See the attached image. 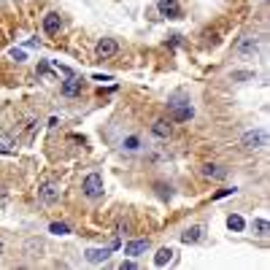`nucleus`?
Listing matches in <instances>:
<instances>
[{"mask_svg": "<svg viewBox=\"0 0 270 270\" xmlns=\"http://www.w3.org/2000/svg\"><path fill=\"white\" fill-rule=\"evenodd\" d=\"M157 195H160L162 200H170V197H173V192H170L168 184H157Z\"/></svg>", "mask_w": 270, "mask_h": 270, "instance_id": "obj_24", "label": "nucleus"}, {"mask_svg": "<svg viewBox=\"0 0 270 270\" xmlns=\"http://www.w3.org/2000/svg\"><path fill=\"white\" fill-rule=\"evenodd\" d=\"M192 117H195V108H192V103L184 100V103H176L168 108V119L170 122H189Z\"/></svg>", "mask_w": 270, "mask_h": 270, "instance_id": "obj_4", "label": "nucleus"}, {"mask_svg": "<svg viewBox=\"0 0 270 270\" xmlns=\"http://www.w3.org/2000/svg\"><path fill=\"white\" fill-rule=\"evenodd\" d=\"M103 189H105V184H103L100 173H89V176H84V181H81V195L86 200H100L103 197Z\"/></svg>", "mask_w": 270, "mask_h": 270, "instance_id": "obj_1", "label": "nucleus"}, {"mask_svg": "<svg viewBox=\"0 0 270 270\" xmlns=\"http://www.w3.org/2000/svg\"><path fill=\"white\" fill-rule=\"evenodd\" d=\"M230 79H233V81H252L254 73L252 71H233V73H230Z\"/></svg>", "mask_w": 270, "mask_h": 270, "instance_id": "obj_22", "label": "nucleus"}, {"mask_svg": "<svg viewBox=\"0 0 270 270\" xmlns=\"http://www.w3.org/2000/svg\"><path fill=\"white\" fill-rule=\"evenodd\" d=\"M149 246H151V240H149V238L130 240V243H124V254H127V257H141V254H146V252H149Z\"/></svg>", "mask_w": 270, "mask_h": 270, "instance_id": "obj_10", "label": "nucleus"}, {"mask_svg": "<svg viewBox=\"0 0 270 270\" xmlns=\"http://www.w3.org/2000/svg\"><path fill=\"white\" fill-rule=\"evenodd\" d=\"M235 192H238L235 187H233V189H230V187H227V189H219L216 195H214V200H221V197H227V195H235Z\"/></svg>", "mask_w": 270, "mask_h": 270, "instance_id": "obj_25", "label": "nucleus"}, {"mask_svg": "<svg viewBox=\"0 0 270 270\" xmlns=\"http://www.w3.org/2000/svg\"><path fill=\"white\" fill-rule=\"evenodd\" d=\"M173 257H176V252H173L170 246H162L157 254H154V267H165L173 262Z\"/></svg>", "mask_w": 270, "mask_h": 270, "instance_id": "obj_15", "label": "nucleus"}, {"mask_svg": "<svg viewBox=\"0 0 270 270\" xmlns=\"http://www.w3.org/2000/svg\"><path fill=\"white\" fill-rule=\"evenodd\" d=\"M141 146H143V143H141L138 135H127V138L122 141V151H124V154H138Z\"/></svg>", "mask_w": 270, "mask_h": 270, "instance_id": "obj_16", "label": "nucleus"}, {"mask_svg": "<svg viewBox=\"0 0 270 270\" xmlns=\"http://www.w3.org/2000/svg\"><path fill=\"white\" fill-rule=\"evenodd\" d=\"M16 151V141L8 132H0V154H14Z\"/></svg>", "mask_w": 270, "mask_h": 270, "instance_id": "obj_17", "label": "nucleus"}, {"mask_svg": "<svg viewBox=\"0 0 270 270\" xmlns=\"http://www.w3.org/2000/svg\"><path fill=\"white\" fill-rule=\"evenodd\" d=\"M252 230H254L257 235H262V238L270 235V224H267L265 219H254V221H252Z\"/></svg>", "mask_w": 270, "mask_h": 270, "instance_id": "obj_19", "label": "nucleus"}, {"mask_svg": "<svg viewBox=\"0 0 270 270\" xmlns=\"http://www.w3.org/2000/svg\"><path fill=\"white\" fill-rule=\"evenodd\" d=\"M151 135L154 138H160V141H168L170 135H173V124H170V119H154L151 122Z\"/></svg>", "mask_w": 270, "mask_h": 270, "instance_id": "obj_9", "label": "nucleus"}, {"mask_svg": "<svg viewBox=\"0 0 270 270\" xmlns=\"http://www.w3.org/2000/svg\"><path fill=\"white\" fill-rule=\"evenodd\" d=\"M227 227L233 230V233H243V230H246V221H243V216L230 214V216H227Z\"/></svg>", "mask_w": 270, "mask_h": 270, "instance_id": "obj_18", "label": "nucleus"}, {"mask_svg": "<svg viewBox=\"0 0 270 270\" xmlns=\"http://www.w3.org/2000/svg\"><path fill=\"white\" fill-rule=\"evenodd\" d=\"M235 54L243 57V60H249V57H257V54H259V38L243 35V38H240V41L235 43Z\"/></svg>", "mask_w": 270, "mask_h": 270, "instance_id": "obj_3", "label": "nucleus"}, {"mask_svg": "<svg viewBox=\"0 0 270 270\" xmlns=\"http://www.w3.org/2000/svg\"><path fill=\"white\" fill-rule=\"evenodd\" d=\"M130 230H132V227H130V221H119V224H117V233H119V235L130 233Z\"/></svg>", "mask_w": 270, "mask_h": 270, "instance_id": "obj_26", "label": "nucleus"}, {"mask_svg": "<svg viewBox=\"0 0 270 270\" xmlns=\"http://www.w3.org/2000/svg\"><path fill=\"white\" fill-rule=\"evenodd\" d=\"M35 130H38V122L33 119V122H27V130H25V141L30 143L33 141V135H35Z\"/></svg>", "mask_w": 270, "mask_h": 270, "instance_id": "obj_23", "label": "nucleus"}, {"mask_svg": "<svg viewBox=\"0 0 270 270\" xmlns=\"http://www.w3.org/2000/svg\"><path fill=\"white\" fill-rule=\"evenodd\" d=\"M135 267H138V265H135L132 259H124V262H122V270H135Z\"/></svg>", "mask_w": 270, "mask_h": 270, "instance_id": "obj_27", "label": "nucleus"}, {"mask_svg": "<svg viewBox=\"0 0 270 270\" xmlns=\"http://www.w3.org/2000/svg\"><path fill=\"white\" fill-rule=\"evenodd\" d=\"M157 11L162 16H168V19H181V16H184L178 0H157Z\"/></svg>", "mask_w": 270, "mask_h": 270, "instance_id": "obj_8", "label": "nucleus"}, {"mask_svg": "<svg viewBox=\"0 0 270 270\" xmlns=\"http://www.w3.org/2000/svg\"><path fill=\"white\" fill-rule=\"evenodd\" d=\"M200 173L206 176L208 181H224L230 176V170L224 165H216V162H206V165L200 168Z\"/></svg>", "mask_w": 270, "mask_h": 270, "instance_id": "obj_7", "label": "nucleus"}, {"mask_svg": "<svg viewBox=\"0 0 270 270\" xmlns=\"http://www.w3.org/2000/svg\"><path fill=\"white\" fill-rule=\"evenodd\" d=\"M60 27H62V19H60L57 11H49L43 16V33L46 35H57V33H60Z\"/></svg>", "mask_w": 270, "mask_h": 270, "instance_id": "obj_13", "label": "nucleus"}, {"mask_svg": "<svg viewBox=\"0 0 270 270\" xmlns=\"http://www.w3.org/2000/svg\"><path fill=\"white\" fill-rule=\"evenodd\" d=\"M11 57H14L16 62H22V60H25V52H16V49H14V52H11Z\"/></svg>", "mask_w": 270, "mask_h": 270, "instance_id": "obj_28", "label": "nucleus"}, {"mask_svg": "<svg viewBox=\"0 0 270 270\" xmlns=\"http://www.w3.org/2000/svg\"><path fill=\"white\" fill-rule=\"evenodd\" d=\"M111 252H114V246H108V249H86V262H89V265H100V262H108Z\"/></svg>", "mask_w": 270, "mask_h": 270, "instance_id": "obj_12", "label": "nucleus"}, {"mask_svg": "<svg viewBox=\"0 0 270 270\" xmlns=\"http://www.w3.org/2000/svg\"><path fill=\"white\" fill-rule=\"evenodd\" d=\"M49 233H52V235H71V227H68L65 221H52V224H49Z\"/></svg>", "mask_w": 270, "mask_h": 270, "instance_id": "obj_21", "label": "nucleus"}, {"mask_svg": "<svg viewBox=\"0 0 270 270\" xmlns=\"http://www.w3.org/2000/svg\"><path fill=\"white\" fill-rule=\"evenodd\" d=\"M3 254H6V240L0 238V259H3Z\"/></svg>", "mask_w": 270, "mask_h": 270, "instance_id": "obj_29", "label": "nucleus"}, {"mask_svg": "<svg viewBox=\"0 0 270 270\" xmlns=\"http://www.w3.org/2000/svg\"><path fill=\"white\" fill-rule=\"evenodd\" d=\"M81 89H84V81L76 79V76H68V81H62V86H60V92L65 98H76V95H81Z\"/></svg>", "mask_w": 270, "mask_h": 270, "instance_id": "obj_11", "label": "nucleus"}, {"mask_svg": "<svg viewBox=\"0 0 270 270\" xmlns=\"http://www.w3.org/2000/svg\"><path fill=\"white\" fill-rule=\"evenodd\" d=\"M41 249H43L41 240H38V238H30V240H27V246H25V252L30 254V257H41V254H38Z\"/></svg>", "mask_w": 270, "mask_h": 270, "instance_id": "obj_20", "label": "nucleus"}, {"mask_svg": "<svg viewBox=\"0 0 270 270\" xmlns=\"http://www.w3.org/2000/svg\"><path fill=\"white\" fill-rule=\"evenodd\" d=\"M240 146H243L246 151H259L267 146V132L265 130H249L240 135Z\"/></svg>", "mask_w": 270, "mask_h": 270, "instance_id": "obj_2", "label": "nucleus"}, {"mask_svg": "<svg viewBox=\"0 0 270 270\" xmlns=\"http://www.w3.org/2000/svg\"><path fill=\"white\" fill-rule=\"evenodd\" d=\"M202 233H206V230H202L200 224H192V227H187L184 233H181V243H200Z\"/></svg>", "mask_w": 270, "mask_h": 270, "instance_id": "obj_14", "label": "nucleus"}, {"mask_svg": "<svg viewBox=\"0 0 270 270\" xmlns=\"http://www.w3.org/2000/svg\"><path fill=\"white\" fill-rule=\"evenodd\" d=\"M38 200L43 202V206H52V202L60 200V184L57 181H46V184L38 187Z\"/></svg>", "mask_w": 270, "mask_h": 270, "instance_id": "obj_6", "label": "nucleus"}, {"mask_svg": "<svg viewBox=\"0 0 270 270\" xmlns=\"http://www.w3.org/2000/svg\"><path fill=\"white\" fill-rule=\"evenodd\" d=\"M119 54V43L114 38H100L98 46H95V57L98 60H111V57Z\"/></svg>", "mask_w": 270, "mask_h": 270, "instance_id": "obj_5", "label": "nucleus"}]
</instances>
